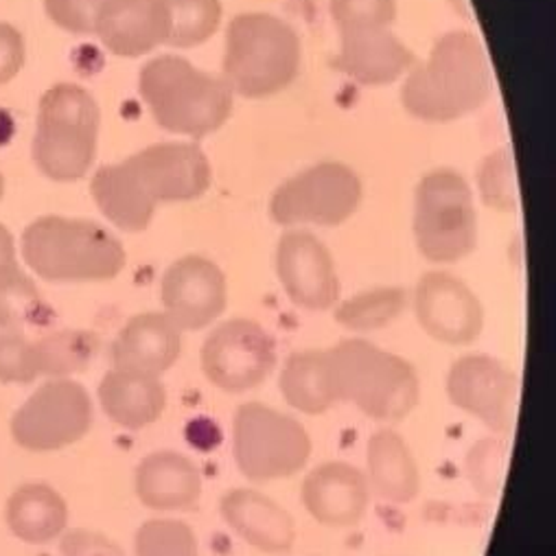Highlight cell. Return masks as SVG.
I'll return each instance as SVG.
<instances>
[{
    "mask_svg": "<svg viewBox=\"0 0 556 556\" xmlns=\"http://www.w3.org/2000/svg\"><path fill=\"white\" fill-rule=\"evenodd\" d=\"M211 180V163L195 143H159L97 169L90 193L108 222L125 232H141L161 202L198 200Z\"/></svg>",
    "mask_w": 556,
    "mask_h": 556,
    "instance_id": "obj_1",
    "label": "cell"
},
{
    "mask_svg": "<svg viewBox=\"0 0 556 556\" xmlns=\"http://www.w3.org/2000/svg\"><path fill=\"white\" fill-rule=\"evenodd\" d=\"M491 94V68L480 40L450 31L426 64L409 68L401 86L407 114L426 123H452L476 112Z\"/></svg>",
    "mask_w": 556,
    "mask_h": 556,
    "instance_id": "obj_2",
    "label": "cell"
},
{
    "mask_svg": "<svg viewBox=\"0 0 556 556\" xmlns=\"http://www.w3.org/2000/svg\"><path fill=\"white\" fill-rule=\"evenodd\" d=\"M325 351L338 403H351L379 424H399L419 405L421 379L405 357L359 338Z\"/></svg>",
    "mask_w": 556,
    "mask_h": 556,
    "instance_id": "obj_3",
    "label": "cell"
},
{
    "mask_svg": "<svg viewBox=\"0 0 556 556\" xmlns=\"http://www.w3.org/2000/svg\"><path fill=\"white\" fill-rule=\"evenodd\" d=\"M23 258L49 283H105L121 274L127 254L94 222L47 215L25 228Z\"/></svg>",
    "mask_w": 556,
    "mask_h": 556,
    "instance_id": "obj_4",
    "label": "cell"
},
{
    "mask_svg": "<svg viewBox=\"0 0 556 556\" xmlns=\"http://www.w3.org/2000/svg\"><path fill=\"white\" fill-rule=\"evenodd\" d=\"M299 34L271 14H239L226 29L222 79L232 94L265 99L292 86L301 73Z\"/></svg>",
    "mask_w": 556,
    "mask_h": 556,
    "instance_id": "obj_5",
    "label": "cell"
},
{
    "mask_svg": "<svg viewBox=\"0 0 556 556\" xmlns=\"http://www.w3.org/2000/svg\"><path fill=\"white\" fill-rule=\"evenodd\" d=\"M138 90L154 121L172 134L202 138L217 131L232 114L228 84L178 55L148 62L138 75Z\"/></svg>",
    "mask_w": 556,
    "mask_h": 556,
    "instance_id": "obj_6",
    "label": "cell"
},
{
    "mask_svg": "<svg viewBox=\"0 0 556 556\" xmlns=\"http://www.w3.org/2000/svg\"><path fill=\"white\" fill-rule=\"evenodd\" d=\"M99 105L77 84H58L40 99L34 163L55 182L81 180L97 156Z\"/></svg>",
    "mask_w": 556,
    "mask_h": 556,
    "instance_id": "obj_7",
    "label": "cell"
},
{
    "mask_svg": "<svg viewBox=\"0 0 556 556\" xmlns=\"http://www.w3.org/2000/svg\"><path fill=\"white\" fill-rule=\"evenodd\" d=\"M312 437L294 416L250 401L232 416V458L250 482L288 480L312 458Z\"/></svg>",
    "mask_w": 556,
    "mask_h": 556,
    "instance_id": "obj_8",
    "label": "cell"
},
{
    "mask_svg": "<svg viewBox=\"0 0 556 556\" xmlns=\"http://www.w3.org/2000/svg\"><path fill=\"white\" fill-rule=\"evenodd\" d=\"M414 239L419 252L439 265L458 263L476 250L473 191L458 172L437 169L416 187Z\"/></svg>",
    "mask_w": 556,
    "mask_h": 556,
    "instance_id": "obj_9",
    "label": "cell"
},
{
    "mask_svg": "<svg viewBox=\"0 0 556 556\" xmlns=\"http://www.w3.org/2000/svg\"><path fill=\"white\" fill-rule=\"evenodd\" d=\"M362 202L359 176L342 163H320L278 187L269 217L278 226L333 228L351 219Z\"/></svg>",
    "mask_w": 556,
    "mask_h": 556,
    "instance_id": "obj_10",
    "label": "cell"
},
{
    "mask_svg": "<svg viewBox=\"0 0 556 556\" xmlns=\"http://www.w3.org/2000/svg\"><path fill=\"white\" fill-rule=\"evenodd\" d=\"M92 401L88 390L73 379L42 383L14 414V441L29 452H55L81 441L92 428Z\"/></svg>",
    "mask_w": 556,
    "mask_h": 556,
    "instance_id": "obj_11",
    "label": "cell"
},
{
    "mask_svg": "<svg viewBox=\"0 0 556 556\" xmlns=\"http://www.w3.org/2000/svg\"><path fill=\"white\" fill-rule=\"evenodd\" d=\"M200 366L208 383L241 394L258 388L276 368V344L265 327L248 318L217 325L204 340Z\"/></svg>",
    "mask_w": 556,
    "mask_h": 556,
    "instance_id": "obj_12",
    "label": "cell"
},
{
    "mask_svg": "<svg viewBox=\"0 0 556 556\" xmlns=\"http://www.w3.org/2000/svg\"><path fill=\"white\" fill-rule=\"evenodd\" d=\"M450 401L471 414L491 432L506 437L517 416V377L497 357L469 353L458 357L447 372Z\"/></svg>",
    "mask_w": 556,
    "mask_h": 556,
    "instance_id": "obj_13",
    "label": "cell"
},
{
    "mask_svg": "<svg viewBox=\"0 0 556 556\" xmlns=\"http://www.w3.org/2000/svg\"><path fill=\"white\" fill-rule=\"evenodd\" d=\"M276 276L288 299L307 312L333 309L340 278L329 248L307 230H290L276 245Z\"/></svg>",
    "mask_w": 556,
    "mask_h": 556,
    "instance_id": "obj_14",
    "label": "cell"
},
{
    "mask_svg": "<svg viewBox=\"0 0 556 556\" xmlns=\"http://www.w3.org/2000/svg\"><path fill=\"white\" fill-rule=\"evenodd\" d=\"M419 327L450 346L473 344L484 327V309L473 290L450 271H428L414 290Z\"/></svg>",
    "mask_w": 556,
    "mask_h": 556,
    "instance_id": "obj_15",
    "label": "cell"
},
{
    "mask_svg": "<svg viewBox=\"0 0 556 556\" xmlns=\"http://www.w3.org/2000/svg\"><path fill=\"white\" fill-rule=\"evenodd\" d=\"M165 314L180 331L211 327L228 305V281L222 267L200 254L174 261L161 283Z\"/></svg>",
    "mask_w": 556,
    "mask_h": 556,
    "instance_id": "obj_16",
    "label": "cell"
},
{
    "mask_svg": "<svg viewBox=\"0 0 556 556\" xmlns=\"http://www.w3.org/2000/svg\"><path fill=\"white\" fill-rule=\"evenodd\" d=\"M165 0H105L97 10L92 36L118 58H141L169 40Z\"/></svg>",
    "mask_w": 556,
    "mask_h": 556,
    "instance_id": "obj_17",
    "label": "cell"
},
{
    "mask_svg": "<svg viewBox=\"0 0 556 556\" xmlns=\"http://www.w3.org/2000/svg\"><path fill=\"white\" fill-rule=\"evenodd\" d=\"M366 473L349 463H323L314 467L301 489L305 510L327 528L357 526L370 506Z\"/></svg>",
    "mask_w": 556,
    "mask_h": 556,
    "instance_id": "obj_18",
    "label": "cell"
},
{
    "mask_svg": "<svg viewBox=\"0 0 556 556\" xmlns=\"http://www.w3.org/2000/svg\"><path fill=\"white\" fill-rule=\"evenodd\" d=\"M182 355V331L163 312H146L127 320L112 342V366L127 372L161 377Z\"/></svg>",
    "mask_w": 556,
    "mask_h": 556,
    "instance_id": "obj_19",
    "label": "cell"
},
{
    "mask_svg": "<svg viewBox=\"0 0 556 556\" xmlns=\"http://www.w3.org/2000/svg\"><path fill=\"white\" fill-rule=\"evenodd\" d=\"M226 526L248 545L265 554H288L296 543L292 515L256 489H232L219 502Z\"/></svg>",
    "mask_w": 556,
    "mask_h": 556,
    "instance_id": "obj_20",
    "label": "cell"
},
{
    "mask_svg": "<svg viewBox=\"0 0 556 556\" xmlns=\"http://www.w3.org/2000/svg\"><path fill=\"white\" fill-rule=\"evenodd\" d=\"M336 68L362 86H388L414 68V53L381 27L340 31Z\"/></svg>",
    "mask_w": 556,
    "mask_h": 556,
    "instance_id": "obj_21",
    "label": "cell"
},
{
    "mask_svg": "<svg viewBox=\"0 0 556 556\" xmlns=\"http://www.w3.org/2000/svg\"><path fill=\"white\" fill-rule=\"evenodd\" d=\"M136 495L143 506L161 513H189L202 500L198 465L178 452H154L136 467Z\"/></svg>",
    "mask_w": 556,
    "mask_h": 556,
    "instance_id": "obj_22",
    "label": "cell"
},
{
    "mask_svg": "<svg viewBox=\"0 0 556 556\" xmlns=\"http://www.w3.org/2000/svg\"><path fill=\"white\" fill-rule=\"evenodd\" d=\"M99 403L112 424L125 430H143L165 414L167 390L161 377L112 368L99 383Z\"/></svg>",
    "mask_w": 556,
    "mask_h": 556,
    "instance_id": "obj_23",
    "label": "cell"
},
{
    "mask_svg": "<svg viewBox=\"0 0 556 556\" xmlns=\"http://www.w3.org/2000/svg\"><path fill=\"white\" fill-rule=\"evenodd\" d=\"M366 480L390 504H407L421 491V471L405 439L392 428L377 430L366 443Z\"/></svg>",
    "mask_w": 556,
    "mask_h": 556,
    "instance_id": "obj_24",
    "label": "cell"
},
{
    "mask_svg": "<svg viewBox=\"0 0 556 556\" xmlns=\"http://www.w3.org/2000/svg\"><path fill=\"white\" fill-rule=\"evenodd\" d=\"M8 523L21 541L45 545L64 532L68 508L55 489L25 484L8 502Z\"/></svg>",
    "mask_w": 556,
    "mask_h": 556,
    "instance_id": "obj_25",
    "label": "cell"
},
{
    "mask_svg": "<svg viewBox=\"0 0 556 556\" xmlns=\"http://www.w3.org/2000/svg\"><path fill=\"white\" fill-rule=\"evenodd\" d=\"M278 390L290 407L303 414L318 416L329 412L338 399L331 383L327 351L309 349L290 355L278 375Z\"/></svg>",
    "mask_w": 556,
    "mask_h": 556,
    "instance_id": "obj_26",
    "label": "cell"
},
{
    "mask_svg": "<svg viewBox=\"0 0 556 556\" xmlns=\"http://www.w3.org/2000/svg\"><path fill=\"white\" fill-rule=\"evenodd\" d=\"M407 309V292L401 288H375L336 305V323L355 333H372L390 327Z\"/></svg>",
    "mask_w": 556,
    "mask_h": 556,
    "instance_id": "obj_27",
    "label": "cell"
},
{
    "mask_svg": "<svg viewBox=\"0 0 556 556\" xmlns=\"http://www.w3.org/2000/svg\"><path fill=\"white\" fill-rule=\"evenodd\" d=\"M47 307L31 278L18 261L0 265V331H18L42 323Z\"/></svg>",
    "mask_w": 556,
    "mask_h": 556,
    "instance_id": "obj_28",
    "label": "cell"
},
{
    "mask_svg": "<svg viewBox=\"0 0 556 556\" xmlns=\"http://www.w3.org/2000/svg\"><path fill=\"white\" fill-rule=\"evenodd\" d=\"M172 29L167 45L193 49L213 38L222 23L219 0H165Z\"/></svg>",
    "mask_w": 556,
    "mask_h": 556,
    "instance_id": "obj_29",
    "label": "cell"
},
{
    "mask_svg": "<svg viewBox=\"0 0 556 556\" xmlns=\"http://www.w3.org/2000/svg\"><path fill=\"white\" fill-rule=\"evenodd\" d=\"M40 372L64 379L84 372L97 353V338L86 331H58L36 342Z\"/></svg>",
    "mask_w": 556,
    "mask_h": 556,
    "instance_id": "obj_30",
    "label": "cell"
},
{
    "mask_svg": "<svg viewBox=\"0 0 556 556\" xmlns=\"http://www.w3.org/2000/svg\"><path fill=\"white\" fill-rule=\"evenodd\" d=\"M136 556H200L198 536L178 519H150L136 532Z\"/></svg>",
    "mask_w": 556,
    "mask_h": 556,
    "instance_id": "obj_31",
    "label": "cell"
},
{
    "mask_svg": "<svg viewBox=\"0 0 556 556\" xmlns=\"http://www.w3.org/2000/svg\"><path fill=\"white\" fill-rule=\"evenodd\" d=\"M506 458H508V447L502 439H484L476 443L465 463L467 478L473 486L484 497H493L500 493L504 473H506Z\"/></svg>",
    "mask_w": 556,
    "mask_h": 556,
    "instance_id": "obj_32",
    "label": "cell"
},
{
    "mask_svg": "<svg viewBox=\"0 0 556 556\" xmlns=\"http://www.w3.org/2000/svg\"><path fill=\"white\" fill-rule=\"evenodd\" d=\"M480 195L486 206L495 211H515L517 206V185L513 154L508 150H497L480 167Z\"/></svg>",
    "mask_w": 556,
    "mask_h": 556,
    "instance_id": "obj_33",
    "label": "cell"
},
{
    "mask_svg": "<svg viewBox=\"0 0 556 556\" xmlns=\"http://www.w3.org/2000/svg\"><path fill=\"white\" fill-rule=\"evenodd\" d=\"M40 375L36 342H29L18 331H0V381L31 383Z\"/></svg>",
    "mask_w": 556,
    "mask_h": 556,
    "instance_id": "obj_34",
    "label": "cell"
},
{
    "mask_svg": "<svg viewBox=\"0 0 556 556\" xmlns=\"http://www.w3.org/2000/svg\"><path fill=\"white\" fill-rule=\"evenodd\" d=\"M331 18L344 29H388L396 18V0H331Z\"/></svg>",
    "mask_w": 556,
    "mask_h": 556,
    "instance_id": "obj_35",
    "label": "cell"
},
{
    "mask_svg": "<svg viewBox=\"0 0 556 556\" xmlns=\"http://www.w3.org/2000/svg\"><path fill=\"white\" fill-rule=\"evenodd\" d=\"M105 0H45L47 16L64 31L92 36L97 10Z\"/></svg>",
    "mask_w": 556,
    "mask_h": 556,
    "instance_id": "obj_36",
    "label": "cell"
},
{
    "mask_svg": "<svg viewBox=\"0 0 556 556\" xmlns=\"http://www.w3.org/2000/svg\"><path fill=\"white\" fill-rule=\"evenodd\" d=\"M60 549L62 556H127L116 541L84 528L66 532Z\"/></svg>",
    "mask_w": 556,
    "mask_h": 556,
    "instance_id": "obj_37",
    "label": "cell"
},
{
    "mask_svg": "<svg viewBox=\"0 0 556 556\" xmlns=\"http://www.w3.org/2000/svg\"><path fill=\"white\" fill-rule=\"evenodd\" d=\"M25 64V38L23 34L8 25L0 23V86L12 81Z\"/></svg>",
    "mask_w": 556,
    "mask_h": 556,
    "instance_id": "obj_38",
    "label": "cell"
},
{
    "mask_svg": "<svg viewBox=\"0 0 556 556\" xmlns=\"http://www.w3.org/2000/svg\"><path fill=\"white\" fill-rule=\"evenodd\" d=\"M14 261H18L14 237L3 224H0V265H8V263H14Z\"/></svg>",
    "mask_w": 556,
    "mask_h": 556,
    "instance_id": "obj_39",
    "label": "cell"
},
{
    "mask_svg": "<svg viewBox=\"0 0 556 556\" xmlns=\"http://www.w3.org/2000/svg\"><path fill=\"white\" fill-rule=\"evenodd\" d=\"M3 195H5V178L0 174V200H3Z\"/></svg>",
    "mask_w": 556,
    "mask_h": 556,
    "instance_id": "obj_40",
    "label": "cell"
}]
</instances>
